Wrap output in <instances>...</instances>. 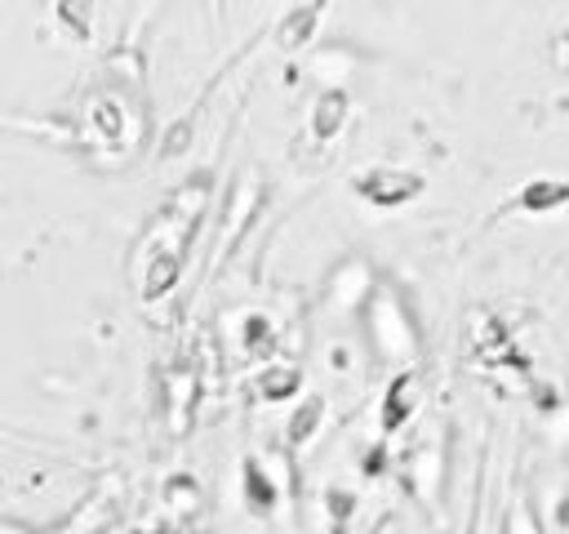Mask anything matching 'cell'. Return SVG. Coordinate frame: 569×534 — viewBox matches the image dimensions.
Returning <instances> with one entry per match:
<instances>
[{
	"label": "cell",
	"instance_id": "1",
	"mask_svg": "<svg viewBox=\"0 0 569 534\" xmlns=\"http://www.w3.org/2000/svg\"><path fill=\"white\" fill-rule=\"evenodd\" d=\"M365 329H369V347L378 360L387 365H409L418 356V320L409 312V303L400 298V289L378 285L365 303Z\"/></svg>",
	"mask_w": 569,
	"mask_h": 534
},
{
	"label": "cell",
	"instance_id": "17",
	"mask_svg": "<svg viewBox=\"0 0 569 534\" xmlns=\"http://www.w3.org/2000/svg\"><path fill=\"white\" fill-rule=\"evenodd\" d=\"M169 534H173V530H169Z\"/></svg>",
	"mask_w": 569,
	"mask_h": 534
},
{
	"label": "cell",
	"instance_id": "4",
	"mask_svg": "<svg viewBox=\"0 0 569 534\" xmlns=\"http://www.w3.org/2000/svg\"><path fill=\"white\" fill-rule=\"evenodd\" d=\"M409 481H413V490L422 494V498H440V485H445V445L440 441H427L418 454H413V463H409Z\"/></svg>",
	"mask_w": 569,
	"mask_h": 534
},
{
	"label": "cell",
	"instance_id": "14",
	"mask_svg": "<svg viewBox=\"0 0 569 534\" xmlns=\"http://www.w3.org/2000/svg\"><path fill=\"white\" fill-rule=\"evenodd\" d=\"M547 436H551L560 449H569V405H560V409L547 414Z\"/></svg>",
	"mask_w": 569,
	"mask_h": 534
},
{
	"label": "cell",
	"instance_id": "11",
	"mask_svg": "<svg viewBox=\"0 0 569 534\" xmlns=\"http://www.w3.org/2000/svg\"><path fill=\"white\" fill-rule=\"evenodd\" d=\"M293 387H298V369H267L262 383H258V392H262L267 400H280V396H289Z\"/></svg>",
	"mask_w": 569,
	"mask_h": 534
},
{
	"label": "cell",
	"instance_id": "9",
	"mask_svg": "<svg viewBox=\"0 0 569 534\" xmlns=\"http://www.w3.org/2000/svg\"><path fill=\"white\" fill-rule=\"evenodd\" d=\"M565 200H569V182H551V178L529 182V187H520V196H516L520 209H556V205H565Z\"/></svg>",
	"mask_w": 569,
	"mask_h": 534
},
{
	"label": "cell",
	"instance_id": "8",
	"mask_svg": "<svg viewBox=\"0 0 569 534\" xmlns=\"http://www.w3.org/2000/svg\"><path fill=\"white\" fill-rule=\"evenodd\" d=\"M502 534H547L542 521H538V512H533V498H529L525 485H516V494H511V503H507Z\"/></svg>",
	"mask_w": 569,
	"mask_h": 534
},
{
	"label": "cell",
	"instance_id": "13",
	"mask_svg": "<svg viewBox=\"0 0 569 534\" xmlns=\"http://www.w3.org/2000/svg\"><path fill=\"white\" fill-rule=\"evenodd\" d=\"M169 503H173V512H178V516H187V512H196V503H200V490H196L187 476H178V481L169 485Z\"/></svg>",
	"mask_w": 569,
	"mask_h": 534
},
{
	"label": "cell",
	"instance_id": "10",
	"mask_svg": "<svg viewBox=\"0 0 569 534\" xmlns=\"http://www.w3.org/2000/svg\"><path fill=\"white\" fill-rule=\"evenodd\" d=\"M316 4H302V9H293L284 22H280V44H289V49H298L307 36H311V27H316Z\"/></svg>",
	"mask_w": 569,
	"mask_h": 534
},
{
	"label": "cell",
	"instance_id": "3",
	"mask_svg": "<svg viewBox=\"0 0 569 534\" xmlns=\"http://www.w3.org/2000/svg\"><path fill=\"white\" fill-rule=\"evenodd\" d=\"M369 285H373V276H369V263L351 258V263L333 267V276H329V303H333V307H342V312H351V307L369 303V294H373Z\"/></svg>",
	"mask_w": 569,
	"mask_h": 534
},
{
	"label": "cell",
	"instance_id": "12",
	"mask_svg": "<svg viewBox=\"0 0 569 534\" xmlns=\"http://www.w3.org/2000/svg\"><path fill=\"white\" fill-rule=\"evenodd\" d=\"M320 409H325L320 400H307V405L293 414V423H289V441H293V445H302V441L320 427Z\"/></svg>",
	"mask_w": 569,
	"mask_h": 534
},
{
	"label": "cell",
	"instance_id": "2",
	"mask_svg": "<svg viewBox=\"0 0 569 534\" xmlns=\"http://www.w3.org/2000/svg\"><path fill=\"white\" fill-rule=\"evenodd\" d=\"M356 191L365 200H373V205H405V200H413L422 191V174L378 165V169H369V174L356 178Z\"/></svg>",
	"mask_w": 569,
	"mask_h": 534
},
{
	"label": "cell",
	"instance_id": "15",
	"mask_svg": "<svg viewBox=\"0 0 569 534\" xmlns=\"http://www.w3.org/2000/svg\"><path fill=\"white\" fill-rule=\"evenodd\" d=\"M551 53H556V67H565L569 71V27L556 36V44H551Z\"/></svg>",
	"mask_w": 569,
	"mask_h": 534
},
{
	"label": "cell",
	"instance_id": "5",
	"mask_svg": "<svg viewBox=\"0 0 569 534\" xmlns=\"http://www.w3.org/2000/svg\"><path fill=\"white\" fill-rule=\"evenodd\" d=\"M196 369H173V378H169V423H173V432H182L187 423H191V405H196Z\"/></svg>",
	"mask_w": 569,
	"mask_h": 534
},
{
	"label": "cell",
	"instance_id": "7",
	"mask_svg": "<svg viewBox=\"0 0 569 534\" xmlns=\"http://www.w3.org/2000/svg\"><path fill=\"white\" fill-rule=\"evenodd\" d=\"M347 93L342 89H329V93H320V102H316V111H311V134L316 138H333L338 129H342V120H347Z\"/></svg>",
	"mask_w": 569,
	"mask_h": 534
},
{
	"label": "cell",
	"instance_id": "6",
	"mask_svg": "<svg viewBox=\"0 0 569 534\" xmlns=\"http://www.w3.org/2000/svg\"><path fill=\"white\" fill-rule=\"evenodd\" d=\"M413 400H418V374H409V369H405V374L391 383L387 400H382V427H387V432H391V427H400V423L409 418Z\"/></svg>",
	"mask_w": 569,
	"mask_h": 534
},
{
	"label": "cell",
	"instance_id": "16",
	"mask_svg": "<svg viewBox=\"0 0 569 534\" xmlns=\"http://www.w3.org/2000/svg\"><path fill=\"white\" fill-rule=\"evenodd\" d=\"M556 530H560V534H569V494H560V498H556Z\"/></svg>",
	"mask_w": 569,
	"mask_h": 534
}]
</instances>
